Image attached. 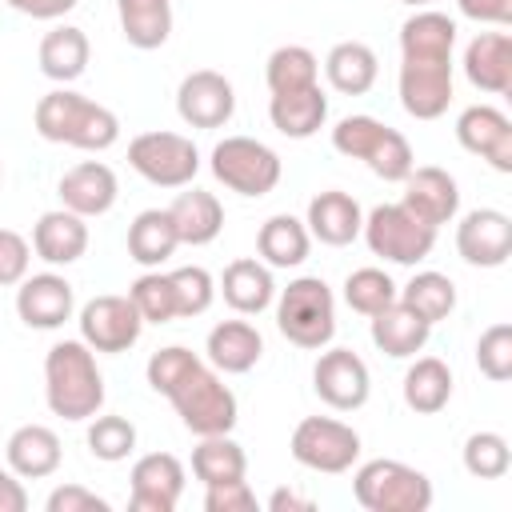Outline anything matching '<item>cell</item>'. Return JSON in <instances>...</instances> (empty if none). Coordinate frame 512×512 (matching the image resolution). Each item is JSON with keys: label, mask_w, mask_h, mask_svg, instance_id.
Returning <instances> with one entry per match:
<instances>
[{"label": "cell", "mask_w": 512, "mask_h": 512, "mask_svg": "<svg viewBox=\"0 0 512 512\" xmlns=\"http://www.w3.org/2000/svg\"><path fill=\"white\" fill-rule=\"evenodd\" d=\"M172 276V292H176V316L192 320V316H204L216 300V280L208 268L200 264H188V268H176L168 272Z\"/></svg>", "instance_id": "cell-44"}, {"label": "cell", "mask_w": 512, "mask_h": 512, "mask_svg": "<svg viewBox=\"0 0 512 512\" xmlns=\"http://www.w3.org/2000/svg\"><path fill=\"white\" fill-rule=\"evenodd\" d=\"M464 76L472 88L504 96L512 88V36L508 32H480L464 48Z\"/></svg>", "instance_id": "cell-21"}, {"label": "cell", "mask_w": 512, "mask_h": 512, "mask_svg": "<svg viewBox=\"0 0 512 512\" xmlns=\"http://www.w3.org/2000/svg\"><path fill=\"white\" fill-rule=\"evenodd\" d=\"M276 328L296 348L320 352L336 336V300L320 276H300L276 296Z\"/></svg>", "instance_id": "cell-5"}, {"label": "cell", "mask_w": 512, "mask_h": 512, "mask_svg": "<svg viewBox=\"0 0 512 512\" xmlns=\"http://www.w3.org/2000/svg\"><path fill=\"white\" fill-rule=\"evenodd\" d=\"M464 468L476 476V480H500L508 468H512V452H508V440L500 432H472L464 440Z\"/></svg>", "instance_id": "cell-43"}, {"label": "cell", "mask_w": 512, "mask_h": 512, "mask_svg": "<svg viewBox=\"0 0 512 512\" xmlns=\"http://www.w3.org/2000/svg\"><path fill=\"white\" fill-rule=\"evenodd\" d=\"M456 8L476 24H512V0H456Z\"/></svg>", "instance_id": "cell-49"}, {"label": "cell", "mask_w": 512, "mask_h": 512, "mask_svg": "<svg viewBox=\"0 0 512 512\" xmlns=\"http://www.w3.org/2000/svg\"><path fill=\"white\" fill-rule=\"evenodd\" d=\"M0 176H4V172H0Z\"/></svg>", "instance_id": "cell-54"}, {"label": "cell", "mask_w": 512, "mask_h": 512, "mask_svg": "<svg viewBox=\"0 0 512 512\" xmlns=\"http://www.w3.org/2000/svg\"><path fill=\"white\" fill-rule=\"evenodd\" d=\"M288 452H292L296 464L336 476V472H348L360 460V432L344 420H332V416H304L292 428Z\"/></svg>", "instance_id": "cell-8"}, {"label": "cell", "mask_w": 512, "mask_h": 512, "mask_svg": "<svg viewBox=\"0 0 512 512\" xmlns=\"http://www.w3.org/2000/svg\"><path fill=\"white\" fill-rule=\"evenodd\" d=\"M44 400L60 420H92L104 408V376L84 340H60L48 348Z\"/></svg>", "instance_id": "cell-2"}, {"label": "cell", "mask_w": 512, "mask_h": 512, "mask_svg": "<svg viewBox=\"0 0 512 512\" xmlns=\"http://www.w3.org/2000/svg\"><path fill=\"white\" fill-rule=\"evenodd\" d=\"M396 296H400V288H396L392 276L380 272V268H356V272L344 280V300H348V308L360 312V316H376V312L388 308Z\"/></svg>", "instance_id": "cell-40"}, {"label": "cell", "mask_w": 512, "mask_h": 512, "mask_svg": "<svg viewBox=\"0 0 512 512\" xmlns=\"http://www.w3.org/2000/svg\"><path fill=\"white\" fill-rule=\"evenodd\" d=\"M32 124L44 140L84 148V152H104L120 140L116 112H108L104 104H96V100H88L72 88H56V92L40 96L36 112H32Z\"/></svg>", "instance_id": "cell-3"}, {"label": "cell", "mask_w": 512, "mask_h": 512, "mask_svg": "<svg viewBox=\"0 0 512 512\" xmlns=\"http://www.w3.org/2000/svg\"><path fill=\"white\" fill-rule=\"evenodd\" d=\"M456 140L496 172H512V120L492 104H472L456 116Z\"/></svg>", "instance_id": "cell-15"}, {"label": "cell", "mask_w": 512, "mask_h": 512, "mask_svg": "<svg viewBox=\"0 0 512 512\" xmlns=\"http://www.w3.org/2000/svg\"><path fill=\"white\" fill-rule=\"evenodd\" d=\"M476 364L488 380L504 384L512 376V324H492L476 340Z\"/></svg>", "instance_id": "cell-45"}, {"label": "cell", "mask_w": 512, "mask_h": 512, "mask_svg": "<svg viewBox=\"0 0 512 512\" xmlns=\"http://www.w3.org/2000/svg\"><path fill=\"white\" fill-rule=\"evenodd\" d=\"M396 300H400L404 308H412L420 320L440 324V320H448L452 308H456V284H452L444 272H416V276L400 288Z\"/></svg>", "instance_id": "cell-38"}, {"label": "cell", "mask_w": 512, "mask_h": 512, "mask_svg": "<svg viewBox=\"0 0 512 512\" xmlns=\"http://www.w3.org/2000/svg\"><path fill=\"white\" fill-rule=\"evenodd\" d=\"M212 176L240 196H268L280 184V156L252 136H224L212 148Z\"/></svg>", "instance_id": "cell-7"}, {"label": "cell", "mask_w": 512, "mask_h": 512, "mask_svg": "<svg viewBox=\"0 0 512 512\" xmlns=\"http://www.w3.org/2000/svg\"><path fill=\"white\" fill-rule=\"evenodd\" d=\"M132 512H172L184 496V464L172 452H148L132 464Z\"/></svg>", "instance_id": "cell-17"}, {"label": "cell", "mask_w": 512, "mask_h": 512, "mask_svg": "<svg viewBox=\"0 0 512 512\" xmlns=\"http://www.w3.org/2000/svg\"><path fill=\"white\" fill-rule=\"evenodd\" d=\"M308 236H316L320 244H328V248H344V244H352L356 236H360V228H364V212H360V204L348 196V192H340V188H328V192H320V196H312V204H308Z\"/></svg>", "instance_id": "cell-23"}, {"label": "cell", "mask_w": 512, "mask_h": 512, "mask_svg": "<svg viewBox=\"0 0 512 512\" xmlns=\"http://www.w3.org/2000/svg\"><path fill=\"white\" fill-rule=\"evenodd\" d=\"M400 104L416 120H440L452 104V60H404Z\"/></svg>", "instance_id": "cell-14"}, {"label": "cell", "mask_w": 512, "mask_h": 512, "mask_svg": "<svg viewBox=\"0 0 512 512\" xmlns=\"http://www.w3.org/2000/svg\"><path fill=\"white\" fill-rule=\"evenodd\" d=\"M204 508H208V512H252V508H256V492L248 488V480L212 484V488L204 492Z\"/></svg>", "instance_id": "cell-48"}, {"label": "cell", "mask_w": 512, "mask_h": 512, "mask_svg": "<svg viewBox=\"0 0 512 512\" xmlns=\"http://www.w3.org/2000/svg\"><path fill=\"white\" fill-rule=\"evenodd\" d=\"M176 112L192 128H224L232 120V112H236V92L220 72L200 68V72H188L180 80Z\"/></svg>", "instance_id": "cell-13"}, {"label": "cell", "mask_w": 512, "mask_h": 512, "mask_svg": "<svg viewBox=\"0 0 512 512\" xmlns=\"http://www.w3.org/2000/svg\"><path fill=\"white\" fill-rule=\"evenodd\" d=\"M204 352H208V364L228 372V376H240V372H252L264 356V340L260 332L248 324V320H220L208 340H204Z\"/></svg>", "instance_id": "cell-25"}, {"label": "cell", "mask_w": 512, "mask_h": 512, "mask_svg": "<svg viewBox=\"0 0 512 512\" xmlns=\"http://www.w3.org/2000/svg\"><path fill=\"white\" fill-rule=\"evenodd\" d=\"M268 508H272V512H284V508H288V512H292V508H296V512H308L312 500L300 496V492H292V488H276V492L268 496Z\"/></svg>", "instance_id": "cell-52"}, {"label": "cell", "mask_w": 512, "mask_h": 512, "mask_svg": "<svg viewBox=\"0 0 512 512\" xmlns=\"http://www.w3.org/2000/svg\"><path fill=\"white\" fill-rule=\"evenodd\" d=\"M456 252L472 268H500L512 256V220L500 208H472L456 224Z\"/></svg>", "instance_id": "cell-16"}, {"label": "cell", "mask_w": 512, "mask_h": 512, "mask_svg": "<svg viewBox=\"0 0 512 512\" xmlns=\"http://www.w3.org/2000/svg\"><path fill=\"white\" fill-rule=\"evenodd\" d=\"M28 508V492L16 480L12 468H0V512H24Z\"/></svg>", "instance_id": "cell-51"}, {"label": "cell", "mask_w": 512, "mask_h": 512, "mask_svg": "<svg viewBox=\"0 0 512 512\" xmlns=\"http://www.w3.org/2000/svg\"><path fill=\"white\" fill-rule=\"evenodd\" d=\"M400 184H404L400 204H404L416 220H424L428 228L448 224V220L456 216V208H460V188H456V180H452L444 168H436V164L412 168Z\"/></svg>", "instance_id": "cell-19"}, {"label": "cell", "mask_w": 512, "mask_h": 512, "mask_svg": "<svg viewBox=\"0 0 512 512\" xmlns=\"http://www.w3.org/2000/svg\"><path fill=\"white\" fill-rule=\"evenodd\" d=\"M356 504L368 512H428L432 480L404 460H368L352 476Z\"/></svg>", "instance_id": "cell-6"}, {"label": "cell", "mask_w": 512, "mask_h": 512, "mask_svg": "<svg viewBox=\"0 0 512 512\" xmlns=\"http://www.w3.org/2000/svg\"><path fill=\"white\" fill-rule=\"evenodd\" d=\"M220 292H224V304L240 316H260L272 300H276V280H272V268L244 256V260H232L220 276Z\"/></svg>", "instance_id": "cell-27"}, {"label": "cell", "mask_w": 512, "mask_h": 512, "mask_svg": "<svg viewBox=\"0 0 512 512\" xmlns=\"http://www.w3.org/2000/svg\"><path fill=\"white\" fill-rule=\"evenodd\" d=\"M452 400V372L436 356H420L404 372V404L420 416H436Z\"/></svg>", "instance_id": "cell-37"}, {"label": "cell", "mask_w": 512, "mask_h": 512, "mask_svg": "<svg viewBox=\"0 0 512 512\" xmlns=\"http://www.w3.org/2000/svg\"><path fill=\"white\" fill-rule=\"evenodd\" d=\"M456 48V20L444 12H412L400 24V56L404 60H452Z\"/></svg>", "instance_id": "cell-28"}, {"label": "cell", "mask_w": 512, "mask_h": 512, "mask_svg": "<svg viewBox=\"0 0 512 512\" xmlns=\"http://www.w3.org/2000/svg\"><path fill=\"white\" fill-rule=\"evenodd\" d=\"M312 388L328 408L356 412V408H364V400L372 392V376H368V364L352 348H328V352H320V360L312 368Z\"/></svg>", "instance_id": "cell-12"}, {"label": "cell", "mask_w": 512, "mask_h": 512, "mask_svg": "<svg viewBox=\"0 0 512 512\" xmlns=\"http://www.w3.org/2000/svg\"><path fill=\"white\" fill-rule=\"evenodd\" d=\"M168 216H172V224H176L180 244H192V248L212 244V240L220 236V228H224V208H220V200H216L212 192H204V188L180 192V196L172 200Z\"/></svg>", "instance_id": "cell-30"}, {"label": "cell", "mask_w": 512, "mask_h": 512, "mask_svg": "<svg viewBox=\"0 0 512 512\" xmlns=\"http://www.w3.org/2000/svg\"><path fill=\"white\" fill-rule=\"evenodd\" d=\"M4 456H8V468L20 480H44V476H52L60 468L64 448H60V436L48 424H20L8 436Z\"/></svg>", "instance_id": "cell-22"}, {"label": "cell", "mask_w": 512, "mask_h": 512, "mask_svg": "<svg viewBox=\"0 0 512 512\" xmlns=\"http://www.w3.org/2000/svg\"><path fill=\"white\" fill-rule=\"evenodd\" d=\"M332 148L340 156H348V160H364L388 184H400L416 168L412 144L396 128L380 124L376 116H344L332 128Z\"/></svg>", "instance_id": "cell-4"}, {"label": "cell", "mask_w": 512, "mask_h": 512, "mask_svg": "<svg viewBox=\"0 0 512 512\" xmlns=\"http://www.w3.org/2000/svg\"><path fill=\"white\" fill-rule=\"evenodd\" d=\"M176 248H180V236H176V224H172L168 208H144L128 224V256L136 264L160 268Z\"/></svg>", "instance_id": "cell-34"}, {"label": "cell", "mask_w": 512, "mask_h": 512, "mask_svg": "<svg viewBox=\"0 0 512 512\" xmlns=\"http://www.w3.org/2000/svg\"><path fill=\"white\" fill-rule=\"evenodd\" d=\"M72 308H76V292L64 276L56 272H40V276H24L20 288H16V316L28 324V328H40V332H52L60 328L64 320H72Z\"/></svg>", "instance_id": "cell-18"}, {"label": "cell", "mask_w": 512, "mask_h": 512, "mask_svg": "<svg viewBox=\"0 0 512 512\" xmlns=\"http://www.w3.org/2000/svg\"><path fill=\"white\" fill-rule=\"evenodd\" d=\"M88 56H92L88 36H84V28H76V24H60V28H52V32L40 40V72H44L48 80H56V84L80 80L84 68H88Z\"/></svg>", "instance_id": "cell-32"}, {"label": "cell", "mask_w": 512, "mask_h": 512, "mask_svg": "<svg viewBox=\"0 0 512 512\" xmlns=\"http://www.w3.org/2000/svg\"><path fill=\"white\" fill-rule=\"evenodd\" d=\"M120 32L132 48L152 52L172 32V0H116Z\"/></svg>", "instance_id": "cell-35"}, {"label": "cell", "mask_w": 512, "mask_h": 512, "mask_svg": "<svg viewBox=\"0 0 512 512\" xmlns=\"http://www.w3.org/2000/svg\"><path fill=\"white\" fill-rule=\"evenodd\" d=\"M148 384L172 400L176 416L184 420L188 432L196 436H220L232 432L240 420V404L232 388L184 344H168L152 352L148 360Z\"/></svg>", "instance_id": "cell-1"}, {"label": "cell", "mask_w": 512, "mask_h": 512, "mask_svg": "<svg viewBox=\"0 0 512 512\" xmlns=\"http://www.w3.org/2000/svg\"><path fill=\"white\" fill-rule=\"evenodd\" d=\"M128 296H132L136 312L144 316V324H172V320H180V316H176L172 276H164V272H144V276H136L132 288H128Z\"/></svg>", "instance_id": "cell-41"}, {"label": "cell", "mask_w": 512, "mask_h": 512, "mask_svg": "<svg viewBox=\"0 0 512 512\" xmlns=\"http://www.w3.org/2000/svg\"><path fill=\"white\" fill-rule=\"evenodd\" d=\"M28 264H32V248L20 232L12 228H0V288H12L28 276Z\"/></svg>", "instance_id": "cell-46"}, {"label": "cell", "mask_w": 512, "mask_h": 512, "mask_svg": "<svg viewBox=\"0 0 512 512\" xmlns=\"http://www.w3.org/2000/svg\"><path fill=\"white\" fill-rule=\"evenodd\" d=\"M76 324H80V340L92 352H128L140 340L144 316L136 312L132 296H96L80 308Z\"/></svg>", "instance_id": "cell-11"}, {"label": "cell", "mask_w": 512, "mask_h": 512, "mask_svg": "<svg viewBox=\"0 0 512 512\" xmlns=\"http://www.w3.org/2000/svg\"><path fill=\"white\" fill-rule=\"evenodd\" d=\"M248 472V456L244 448L220 432V436H200V444L192 448V476L212 488V484H228V480H244Z\"/></svg>", "instance_id": "cell-36"}, {"label": "cell", "mask_w": 512, "mask_h": 512, "mask_svg": "<svg viewBox=\"0 0 512 512\" xmlns=\"http://www.w3.org/2000/svg\"><path fill=\"white\" fill-rule=\"evenodd\" d=\"M32 248L44 264H76L84 252H88V224L84 216L68 212V208H56V212H44L32 228Z\"/></svg>", "instance_id": "cell-24"}, {"label": "cell", "mask_w": 512, "mask_h": 512, "mask_svg": "<svg viewBox=\"0 0 512 512\" xmlns=\"http://www.w3.org/2000/svg\"><path fill=\"white\" fill-rule=\"evenodd\" d=\"M320 76V60L304 48V44H280L268 64H264V80H268V92H296V88H312Z\"/></svg>", "instance_id": "cell-39"}, {"label": "cell", "mask_w": 512, "mask_h": 512, "mask_svg": "<svg viewBox=\"0 0 512 512\" xmlns=\"http://www.w3.org/2000/svg\"><path fill=\"white\" fill-rule=\"evenodd\" d=\"M360 232H364L372 256H384L392 264H420L436 248V228H428L424 220H416L404 204H380V208H372Z\"/></svg>", "instance_id": "cell-9"}, {"label": "cell", "mask_w": 512, "mask_h": 512, "mask_svg": "<svg viewBox=\"0 0 512 512\" xmlns=\"http://www.w3.org/2000/svg\"><path fill=\"white\" fill-rule=\"evenodd\" d=\"M44 508L48 512H108L112 504L104 496H96L92 488H84V484H60V488L48 492Z\"/></svg>", "instance_id": "cell-47"}, {"label": "cell", "mask_w": 512, "mask_h": 512, "mask_svg": "<svg viewBox=\"0 0 512 512\" xmlns=\"http://www.w3.org/2000/svg\"><path fill=\"white\" fill-rule=\"evenodd\" d=\"M8 4L16 12L32 16V20H56V16H64V12L76 8V0H8Z\"/></svg>", "instance_id": "cell-50"}, {"label": "cell", "mask_w": 512, "mask_h": 512, "mask_svg": "<svg viewBox=\"0 0 512 512\" xmlns=\"http://www.w3.org/2000/svg\"><path fill=\"white\" fill-rule=\"evenodd\" d=\"M56 192H60V200H64L68 212H76V216L88 220V216H104L116 204L120 184H116V172L108 164L84 160V164H76V168H68L60 176V188Z\"/></svg>", "instance_id": "cell-20"}, {"label": "cell", "mask_w": 512, "mask_h": 512, "mask_svg": "<svg viewBox=\"0 0 512 512\" xmlns=\"http://www.w3.org/2000/svg\"><path fill=\"white\" fill-rule=\"evenodd\" d=\"M324 76H328V84H332L336 92H344V96H364V92L376 84V76H380V60H376V52H372L368 44H360V40H340V44L324 56Z\"/></svg>", "instance_id": "cell-33"}, {"label": "cell", "mask_w": 512, "mask_h": 512, "mask_svg": "<svg viewBox=\"0 0 512 512\" xmlns=\"http://www.w3.org/2000/svg\"><path fill=\"white\" fill-rule=\"evenodd\" d=\"M136 448V424L124 416H92L88 424V452L104 464L128 460Z\"/></svg>", "instance_id": "cell-42"}, {"label": "cell", "mask_w": 512, "mask_h": 512, "mask_svg": "<svg viewBox=\"0 0 512 512\" xmlns=\"http://www.w3.org/2000/svg\"><path fill=\"white\" fill-rule=\"evenodd\" d=\"M308 248H312L308 224L288 216V212L268 216L256 232V252L264 256L268 268H300L308 260Z\"/></svg>", "instance_id": "cell-31"}, {"label": "cell", "mask_w": 512, "mask_h": 512, "mask_svg": "<svg viewBox=\"0 0 512 512\" xmlns=\"http://www.w3.org/2000/svg\"><path fill=\"white\" fill-rule=\"evenodd\" d=\"M128 164L156 188H188L200 172V152L180 132H140L128 144Z\"/></svg>", "instance_id": "cell-10"}, {"label": "cell", "mask_w": 512, "mask_h": 512, "mask_svg": "<svg viewBox=\"0 0 512 512\" xmlns=\"http://www.w3.org/2000/svg\"><path fill=\"white\" fill-rule=\"evenodd\" d=\"M400 4H412V8H424V4H432V0H400Z\"/></svg>", "instance_id": "cell-53"}, {"label": "cell", "mask_w": 512, "mask_h": 512, "mask_svg": "<svg viewBox=\"0 0 512 512\" xmlns=\"http://www.w3.org/2000/svg\"><path fill=\"white\" fill-rule=\"evenodd\" d=\"M268 120L280 136L288 140H308L324 128L328 120V96L320 92V84L312 88H296V92H276L268 104Z\"/></svg>", "instance_id": "cell-26"}, {"label": "cell", "mask_w": 512, "mask_h": 512, "mask_svg": "<svg viewBox=\"0 0 512 512\" xmlns=\"http://www.w3.org/2000/svg\"><path fill=\"white\" fill-rule=\"evenodd\" d=\"M428 332H432V324L420 320V316H416L412 308H404L400 300H392L388 308H380V312L372 316V344H376L384 356H392V360L416 356V352L428 344Z\"/></svg>", "instance_id": "cell-29"}]
</instances>
